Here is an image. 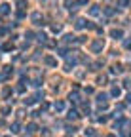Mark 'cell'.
I'll return each mask as SVG.
<instances>
[{"instance_id":"20","label":"cell","mask_w":131,"mask_h":137,"mask_svg":"<svg viewBox=\"0 0 131 137\" xmlns=\"http://www.w3.org/2000/svg\"><path fill=\"white\" fill-rule=\"evenodd\" d=\"M2 114H4V116L10 114V107H4V109H2Z\"/></svg>"},{"instance_id":"14","label":"cell","mask_w":131,"mask_h":137,"mask_svg":"<svg viewBox=\"0 0 131 137\" xmlns=\"http://www.w3.org/2000/svg\"><path fill=\"white\" fill-rule=\"evenodd\" d=\"M89 15H99V8H97V6H93L91 10H89Z\"/></svg>"},{"instance_id":"11","label":"cell","mask_w":131,"mask_h":137,"mask_svg":"<svg viewBox=\"0 0 131 137\" xmlns=\"http://www.w3.org/2000/svg\"><path fill=\"white\" fill-rule=\"evenodd\" d=\"M112 95H114V97H120V93H122V90H120V88H112V92H110Z\"/></svg>"},{"instance_id":"1","label":"cell","mask_w":131,"mask_h":137,"mask_svg":"<svg viewBox=\"0 0 131 137\" xmlns=\"http://www.w3.org/2000/svg\"><path fill=\"white\" fill-rule=\"evenodd\" d=\"M30 19L34 21L36 25H44V17H42V13H40V12H34V13L30 15Z\"/></svg>"},{"instance_id":"4","label":"cell","mask_w":131,"mask_h":137,"mask_svg":"<svg viewBox=\"0 0 131 137\" xmlns=\"http://www.w3.org/2000/svg\"><path fill=\"white\" fill-rule=\"evenodd\" d=\"M67 118H69V120H78V118H80V114H78V110H74V109H72V110H69Z\"/></svg>"},{"instance_id":"25","label":"cell","mask_w":131,"mask_h":137,"mask_svg":"<svg viewBox=\"0 0 131 137\" xmlns=\"http://www.w3.org/2000/svg\"><path fill=\"white\" fill-rule=\"evenodd\" d=\"M76 4L78 6H84V4H87V0H76Z\"/></svg>"},{"instance_id":"18","label":"cell","mask_w":131,"mask_h":137,"mask_svg":"<svg viewBox=\"0 0 131 137\" xmlns=\"http://www.w3.org/2000/svg\"><path fill=\"white\" fill-rule=\"evenodd\" d=\"M82 110H84V112H89V103H84V105H82Z\"/></svg>"},{"instance_id":"21","label":"cell","mask_w":131,"mask_h":137,"mask_svg":"<svg viewBox=\"0 0 131 137\" xmlns=\"http://www.w3.org/2000/svg\"><path fill=\"white\" fill-rule=\"evenodd\" d=\"M86 135H89V137H91V135H95V131L91 130V128H87V130H86Z\"/></svg>"},{"instance_id":"10","label":"cell","mask_w":131,"mask_h":137,"mask_svg":"<svg viewBox=\"0 0 131 137\" xmlns=\"http://www.w3.org/2000/svg\"><path fill=\"white\" fill-rule=\"evenodd\" d=\"M84 27H87L86 19H78V21H76V29H84Z\"/></svg>"},{"instance_id":"13","label":"cell","mask_w":131,"mask_h":137,"mask_svg":"<svg viewBox=\"0 0 131 137\" xmlns=\"http://www.w3.org/2000/svg\"><path fill=\"white\" fill-rule=\"evenodd\" d=\"M97 101H99V103H104V101H106V93H99V95H97Z\"/></svg>"},{"instance_id":"22","label":"cell","mask_w":131,"mask_h":137,"mask_svg":"<svg viewBox=\"0 0 131 137\" xmlns=\"http://www.w3.org/2000/svg\"><path fill=\"white\" fill-rule=\"evenodd\" d=\"M34 103V97H29V99H25V105H32Z\"/></svg>"},{"instance_id":"29","label":"cell","mask_w":131,"mask_h":137,"mask_svg":"<svg viewBox=\"0 0 131 137\" xmlns=\"http://www.w3.org/2000/svg\"><path fill=\"white\" fill-rule=\"evenodd\" d=\"M106 137H116V135H112V133H110V135H106Z\"/></svg>"},{"instance_id":"32","label":"cell","mask_w":131,"mask_h":137,"mask_svg":"<svg viewBox=\"0 0 131 137\" xmlns=\"http://www.w3.org/2000/svg\"><path fill=\"white\" fill-rule=\"evenodd\" d=\"M67 137H70V135H67Z\"/></svg>"},{"instance_id":"2","label":"cell","mask_w":131,"mask_h":137,"mask_svg":"<svg viewBox=\"0 0 131 137\" xmlns=\"http://www.w3.org/2000/svg\"><path fill=\"white\" fill-rule=\"evenodd\" d=\"M103 48H104V42H103V40H95V42H91V50H93L95 53L101 52Z\"/></svg>"},{"instance_id":"15","label":"cell","mask_w":131,"mask_h":137,"mask_svg":"<svg viewBox=\"0 0 131 137\" xmlns=\"http://www.w3.org/2000/svg\"><path fill=\"white\" fill-rule=\"evenodd\" d=\"M2 50H4V52H10V50H13V44H10V42H8V44H4V46H2Z\"/></svg>"},{"instance_id":"19","label":"cell","mask_w":131,"mask_h":137,"mask_svg":"<svg viewBox=\"0 0 131 137\" xmlns=\"http://www.w3.org/2000/svg\"><path fill=\"white\" fill-rule=\"evenodd\" d=\"M51 29H53V33H61V25H53Z\"/></svg>"},{"instance_id":"12","label":"cell","mask_w":131,"mask_h":137,"mask_svg":"<svg viewBox=\"0 0 131 137\" xmlns=\"http://www.w3.org/2000/svg\"><path fill=\"white\" fill-rule=\"evenodd\" d=\"M69 99H70L72 103H78V101H80V99H78V93H70V95H69Z\"/></svg>"},{"instance_id":"8","label":"cell","mask_w":131,"mask_h":137,"mask_svg":"<svg viewBox=\"0 0 131 137\" xmlns=\"http://www.w3.org/2000/svg\"><path fill=\"white\" fill-rule=\"evenodd\" d=\"M36 130H38V126H36V124H34V122H30V124H29V126H27V131H29V133H34V131H36Z\"/></svg>"},{"instance_id":"26","label":"cell","mask_w":131,"mask_h":137,"mask_svg":"<svg viewBox=\"0 0 131 137\" xmlns=\"http://www.w3.org/2000/svg\"><path fill=\"white\" fill-rule=\"evenodd\" d=\"M17 92H19V93H23V92H25V86H23V84H21V86H17Z\"/></svg>"},{"instance_id":"23","label":"cell","mask_w":131,"mask_h":137,"mask_svg":"<svg viewBox=\"0 0 131 137\" xmlns=\"http://www.w3.org/2000/svg\"><path fill=\"white\" fill-rule=\"evenodd\" d=\"M70 40H74V36H72V34H67V36H65V42H70Z\"/></svg>"},{"instance_id":"17","label":"cell","mask_w":131,"mask_h":137,"mask_svg":"<svg viewBox=\"0 0 131 137\" xmlns=\"http://www.w3.org/2000/svg\"><path fill=\"white\" fill-rule=\"evenodd\" d=\"M46 38H48L46 34H38V42H42V44H44V42H46Z\"/></svg>"},{"instance_id":"31","label":"cell","mask_w":131,"mask_h":137,"mask_svg":"<svg viewBox=\"0 0 131 137\" xmlns=\"http://www.w3.org/2000/svg\"><path fill=\"white\" fill-rule=\"evenodd\" d=\"M129 137H131V133H129Z\"/></svg>"},{"instance_id":"9","label":"cell","mask_w":131,"mask_h":137,"mask_svg":"<svg viewBox=\"0 0 131 137\" xmlns=\"http://www.w3.org/2000/svg\"><path fill=\"white\" fill-rule=\"evenodd\" d=\"M0 13H2V15L10 13V6H8V4H2V6H0Z\"/></svg>"},{"instance_id":"28","label":"cell","mask_w":131,"mask_h":137,"mask_svg":"<svg viewBox=\"0 0 131 137\" xmlns=\"http://www.w3.org/2000/svg\"><path fill=\"white\" fill-rule=\"evenodd\" d=\"M127 101H129V103H131V93H129V95H127Z\"/></svg>"},{"instance_id":"16","label":"cell","mask_w":131,"mask_h":137,"mask_svg":"<svg viewBox=\"0 0 131 137\" xmlns=\"http://www.w3.org/2000/svg\"><path fill=\"white\" fill-rule=\"evenodd\" d=\"M91 67H93L91 70H97V69H101V67H103V61H97V63H93Z\"/></svg>"},{"instance_id":"6","label":"cell","mask_w":131,"mask_h":137,"mask_svg":"<svg viewBox=\"0 0 131 137\" xmlns=\"http://www.w3.org/2000/svg\"><path fill=\"white\" fill-rule=\"evenodd\" d=\"M10 130H12V133H19V131H21V126H19V122H13V124L10 126Z\"/></svg>"},{"instance_id":"30","label":"cell","mask_w":131,"mask_h":137,"mask_svg":"<svg viewBox=\"0 0 131 137\" xmlns=\"http://www.w3.org/2000/svg\"><path fill=\"white\" fill-rule=\"evenodd\" d=\"M6 137H10V135H6Z\"/></svg>"},{"instance_id":"3","label":"cell","mask_w":131,"mask_h":137,"mask_svg":"<svg viewBox=\"0 0 131 137\" xmlns=\"http://www.w3.org/2000/svg\"><path fill=\"white\" fill-rule=\"evenodd\" d=\"M110 36L116 38V40H120V38H124V31H122V29H114L112 33H110Z\"/></svg>"},{"instance_id":"5","label":"cell","mask_w":131,"mask_h":137,"mask_svg":"<svg viewBox=\"0 0 131 137\" xmlns=\"http://www.w3.org/2000/svg\"><path fill=\"white\" fill-rule=\"evenodd\" d=\"M53 109H55L57 112H63V110H65V103H63V101H57V103L53 105Z\"/></svg>"},{"instance_id":"24","label":"cell","mask_w":131,"mask_h":137,"mask_svg":"<svg viewBox=\"0 0 131 137\" xmlns=\"http://www.w3.org/2000/svg\"><path fill=\"white\" fill-rule=\"evenodd\" d=\"M124 46H125V48H129V50H131V40H129V38H127L125 42H124Z\"/></svg>"},{"instance_id":"27","label":"cell","mask_w":131,"mask_h":137,"mask_svg":"<svg viewBox=\"0 0 131 137\" xmlns=\"http://www.w3.org/2000/svg\"><path fill=\"white\" fill-rule=\"evenodd\" d=\"M120 6H127V0H120Z\"/></svg>"},{"instance_id":"7","label":"cell","mask_w":131,"mask_h":137,"mask_svg":"<svg viewBox=\"0 0 131 137\" xmlns=\"http://www.w3.org/2000/svg\"><path fill=\"white\" fill-rule=\"evenodd\" d=\"M44 61H46V65H50V67H55V65H57V61L51 57V55H48V57H46Z\"/></svg>"}]
</instances>
